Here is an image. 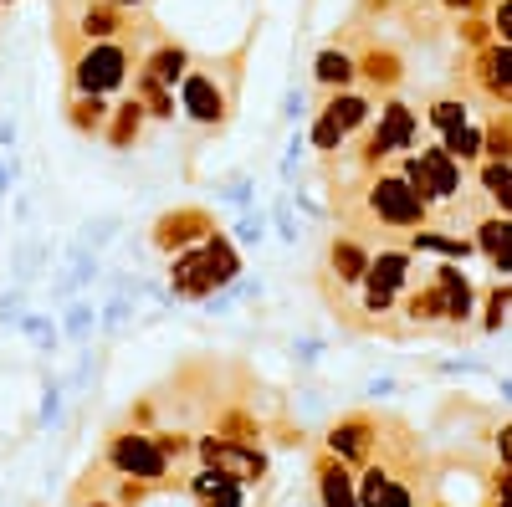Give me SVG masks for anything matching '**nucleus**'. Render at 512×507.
I'll list each match as a JSON object with an SVG mask.
<instances>
[{"instance_id": "f257e3e1", "label": "nucleus", "mask_w": 512, "mask_h": 507, "mask_svg": "<svg viewBox=\"0 0 512 507\" xmlns=\"http://www.w3.org/2000/svg\"><path fill=\"white\" fill-rule=\"evenodd\" d=\"M231 277H236V251L226 241H216V246L195 251V257L175 262V292H180V298H205V292H216Z\"/></svg>"}, {"instance_id": "f03ea898", "label": "nucleus", "mask_w": 512, "mask_h": 507, "mask_svg": "<svg viewBox=\"0 0 512 507\" xmlns=\"http://www.w3.org/2000/svg\"><path fill=\"white\" fill-rule=\"evenodd\" d=\"M415 318H466L472 313V282H466L456 267H441L436 272V287L420 292V298L410 303Z\"/></svg>"}, {"instance_id": "7ed1b4c3", "label": "nucleus", "mask_w": 512, "mask_h": 507, "mask_svg": "<svg viewBox=\"0 0 512 507\" xmlns=\"http://www.w3.org/2000/svg\"><path fill=\"white\" fill-rule=\"evenodd\" d=\"M410 185H415L420 195H431V200L456 195V159H451L446 149H420V154L410 159Z\"/></svg>"}, {"instance_id": "20e7f679", "label": "nucleus", "mask_w": 512, "mask_h": 507, "mask_svg": "<svg viewBox=\"0 0 512 507\" xmlns=\"http://www.w3.org/2000/svg\"><path fill=\"white\" fill-rule=\"evenodd\" d=\"M374 210L390 226H415L425 216V195L410 185V180H379L374 185Z\"/></svg>"}, {"instance_id": "39448f33", "label": "nucleus", "mask_w": 512, "mask_h": 507, "mask_svg": "<svg viewBox=\"0 0 512 507\" xmlns=\"http://www.w3.org/2000/svg\"><path fill=\"white\" fill-rule=\"evenodd\" d=\"M113 461H118V472H128V477H144V482L164 477V451L149 436H118L113 441Z\"/></svg>"}, {"instance_id": "423d86ee", "label": "nucleus", "mask_w": 512, "mask_h": 507, "mask_svg": "<svg viewBox=\"0 0 512 507\" xmlns=\"http://www.w3.org/2000/svg\"><path fill=\"white\" fill-rule=\"evenodd\" d=\"M118 82H123V52L108 47V41L77 62V88L82 93H108V88H118Z\"/></svg>"}, {"instance_id": "0eeeda50", "label": "nucleus", "mask_w": 512, "mask_h": 507, "mask_svg": "<svg viewBox=\"0 0 512 507\" xmlns=\"http://www.w3.org/2000/svg\"><path fill=\"white\" fill-rule=\"evenodd\" d=\"M200 451H205V461H210V467H216V472H226V477H236V482L262 477V456H256V451H236V446H226V441H205Z\"/></svg>"}, {"instance_id": "6e6552de", "label": "nucleus", "mask_w": 512, "mask_h": 507, "mask_svg": "<svg viewBox=\"0 0 512 507\" xmlns=\"http://www.w3.org/2000/svg\"><path fill=\"white\" fill-rule=\"evenodd\" d=\"M410 134H415V113H410L405 103H390V108H384V118H379L369 149H374V154H395V149L410 144Z\"/></svg>"}, {"instance_id": "1a4fd4ad", "label": "nucleus", "mask_w": 512, "mask_h": 507, "mask_svg": "<svg viewBox=\"0 0 512 507\" xmlns=\"http://www.w3.org/2000/svg\"><path fill=\"white\" fill-rule=\"evenodd\" d=\"M405 257H379V262H369V308L379 313V308H390V298H395V287L405 282Z\"/></svg>"}, {"instance_id": "9d476101", "label": "nucleus", "mask_w": 512, "mask_h": 507, "mask_svg": "<svg viewBox=\"0 0 512 507\" xmlns=\"http://www.w3.org/2000/svg\"><path fill=\"white\" fill-rule=\"evenodd\" d=\"M185 108H190V118H200V123H216L221 113H226V98H221V88L210 77H185Z\"/></svg>"}, {"instance_id": "9b49d317", "label": "nucleus", "mask_w": 512, "mask_h": 507, "mask_svg": "<svg viewBox=\"0 0 512 507\" xmlns=\"http://www.w3.org/2000/svg\"><path fill=\"white\" fill-rule=\"evenodd\" d=\"M482 82H487L492 98H507L512 103V41H507V47L482 52Z\"/></svg>"}, {"instance_id": "f8f14e48", "label": "nucleus", "mask_w": 512, "mask_h": 507, "mask_svg": "<svg viewBox=\"0 0 512 507\" xmlns=\"http://www.w3.org/2000/svg\"><path fill=\"white\" fill-rule=\"evenodd\" d=\"M359 502H364V507H410V492H405L395 477L369 472V477H364V487H359Z\"/></svg>"}, {"instance_id": "ddd939ff", "label": "nucleus", "mask_w": 512, "mask_h": 507, "mask_svg": "<svg viewBox=\"0 0 512 507\" xmlns=\"http://www.w3.org/2000/svg\"><path fill=\"white\" fill-rule=\"evenodd\" d=\"M195 492L210 502V507H241V487H236V477H226V472H200L195 477Z\"/></svg>"}, {"instance_id": "4468645a", "label": "nucleus", "mask_w": 512, "mask_h": 507, "mask_svg": "<svg viewBox=\"0 0 512 507\" xmlns=\"http://www.w3.org/2000/svg\"><path fill=\"white\" fill-rule=\"evenodd\" d=\"M477 241H482V251L492 257L497 272H512V221H487Z\"/></svg>"}, {"instance_id": "2eb2a0df", "label": "nucleus", "mask_w": 512, "mask_h": 507, "mask_svg": "<svg viewBox=\"0 0 512 507\" xmlns=\"http://www.w3.org/2000/svg\"><path fill=\"white\" fill-rule=\"evenodd\" d=\"M323 507H359V492H354V482H349L344 467H328L323 472Z\"/></svg>"}, {"instance_id": "dca6fc26", "label": "nucleus", "mask_w": 512, "mask_h": 507, "mask_svg": "<svg viewBox=\"0 0 512 507\" xmlns=\"http://www.w3.org/2000/svg\"><path fill=\"white\" fill-rule=\"evenodd\" d=\"M200 226H205V216H195V210H180V216H169V221L159 226V241H164V246L195 241V236H200Z\"/></svg>"}, {"instance_id": "f3484780", "label": "nucleus", "mask_w": 512, "mask_h": 507, "mask_svg": "<svg viewBox=\"0 0 512 507\" xmlns=\"http://www.w3.org/2000/svg\"><path fill=\"white\" fill-rule=\"evenodd\" d=\"M323 118H333L338 129L349 134V129H359V123L369 118V103H364V98H349V93H344V98H333V103H328V113H323Z\"/></svg>"}, {"instance_id": "a211bd4d", "label": "nucleus", "mask_w": 512, "mask_h": 507, "mask_svg": "<svg viewBox=\"0 0 512 507\" xmlns=\"http://www.w3.org/2000/svg\"><path fill=\"white\" fill-rule=\"evenodd\" d=\"M149 77H154V82L185 77V47H159V52L149 57Z\"/></svg>"}, {"instance_id": "6ab92c4d", "label": "nucleus", "mask_w": 512, "mask_h": 507, "mask_svg": "<svg viewBox=\"0 0 512 507\" xmlns=\"http://www.w3.org/2000/svg\"><path fill=\"white\" fill-rule=\"evenodd\" d=\"M482 149V134L472 129V123H456V129H446V154L451 159H472Z\"/></svg>"}, {"instance_id": "aec40b11", "label": "nucleus", "mask_w": 512, "mask_h": 507, "mask_svg": "<svg viewBox=\"0 0 512 507\" xmlns=\"http://www.w3.org/2000/svg\"><path fill=\"white\" fill-rule=\"evenodd\" d=\"M82 31H88L93 41L113 36V31H118V11H113V0H108V6H88V11H82Z\"/></svg>"}, {"instance_id": "412c9836", "label": "nucleus", "mask_w": 512, "mask_h": 507, "mask_svg": "<svg viewBox=\"0 0 512 507\" xmlns=\"http://www.w3.org/2000/svg\"><path fill=\"white\" fill-rule=\"evenodd\" d=\"M318 77L328 82V88H333V82L344 88V82L354 77V62H349L344 52H323V57H318Z\"/></svg>"}, {"instance_id": "4be33fe9", "label": "nucleus", "mask_w": 512, "mask_h": 507, "mask_svg": "<svg viewBox=\"0 0 512 507\" xmlns=\"http://www.w3.org/2000/svg\"><path fill=\"white\" fill-rule=\"evenodd\" d=\"M333 272H338V277H349V282L364 277V272H369L364 251H359V246H333Z\"/></svg>"}, {"instance_id": "5701e85b", "label": "nucleus", "mask_w": 512, "mask_h": 507, "mask_svg": "<svg viewBox=\"0 0 512 507\" xmlns=\"http://www.w3.org/2000/svg\"><path fill=\"white\" fill-rule=\"evenodd\" d=\"M482 185L497 195V205H502V210H512V164H492L487 175H482Z\"/></svg>"}, {"instance_id": "b1692460", "label": "nucleus", "mask_w": 512, "mask_h": 507, "mask_svg": "<svg viewBox=\"0 0 512 507\" xmlns=\"http://www.w3.org/2000/svg\"><path fill=\"white\" fill-rule=\"evenodd\" d=\"M333 451H338V456H364V451H369L364 426H338V431H333Z\"/></svg>"}, {"instance_id": "393cba45", "label": "nucleus", "mask_w": 512, "mask_h": 507, "mask_svg": "<svg viewBox=\"0 0 512 507\" xmlns=\"http://www.w3.org/2000/svg\"><path fill=\"white\" fill-rule=\"evenodd\" d=\"M139 134V108L128 103V108H118V123H113V144H128Z\"/></svg>"}, {"instance_id": "a878e982", "label": "nucleus", "mask_w": 512, "mask_h": 507, "mask_svg": "<svg viewBox=\"0 0 512 507\" xmlns=\"http://www.w3.org/2000/svg\"><path fill=\"white\" fill-rule=\"evenodd\" d=\"M364 72H369L374 82H395V77H400V67H395V57H390V52H374V57L364 62Z\"/></svg>"}, {"instance_id": "bb28decb", "label": "nucleus", "mask_w": 512, "mask_h": 507, "mask_svg": "<svg viewBox=\"0 0 512 507\" xmlns=\"http://www.w3.org/2000/svg\"><path fill=\"white\" fill-rule=\"evenodd\" d=\"M103 93H82V103H77V123L82 129H88V123H103Z\"/></svg>"}, {"instance_id": "cd10ccee", "label": "nucleus", "mask_w": 512, "mask_h": 507, "mask_svg": "<svg viewBox=\"0 0 512 507\" xmlns=\"http://www.w3.org/2000/svg\"><path fill=\"white\" fill-rule=\"evenodd\" d=\"M431 118L441 123V129H456V123H466V108L446 98V103H436V108H431Z\"/></svg>"}, {"instance_id": "c85d7f7f", "label": "nucleus", "mask_w": 512, "mask_h": 507, "mask_svg": "<svg viewBox=\"0 0 512 507\" xmlns=\"http://www.w3.org/2000/svg\"><path fill=\"white\" fill-rule=\"evenodd\" d=\"M313 144H318V149H338V144H344V129H338L333 118H323L318 129H313Z\"/></svg>"}, {"instance_id": "c756f323", "label": "nucleus", "mask_w": 512, "mask_h": 507, "mask_svg": "<svg viewBox=\"0 0 512 507\" xmlns=\"http://www.w3.org/2000/svg\"><path fill=\"white\" fill-rule=\"evenodd\" d=\"M492 26H497V36H502V41H512V0H497Z\"/></svg>"}, {"instance_id": "7c9ffc66", "label": "nucleus", "mask_w": 512, "mask_h": 507, "mask_svg": "<svg viewBox=\"0 0 512 507\" xmlns=\"http://www.w3.org/2000/svg\"><path fill=\"white\" fill-rule=\"evenodd\" d=\"M425 251H446V257H466V246L461 241H441V236H420Z\"/></svg>"}, {"instance_id": "2f4dec72", "label": "nucleus", "mask_w": 512, "mask_h": 507, "mask_svg": "<svg viewBox=\"0 0 512 507\" xmlns=\"http://www.w3.org/2000/svg\"><path fill=\"white\" fill-rule=\"evenodd\" d=\"M487 144H492V154H497V159H512V129H502V123H497Z\"/></svg>"}, {"instance_id": "473e14b6", "label": "nucleus", "mask_w": 512, "mask_h": 507, "mask_svg": "<svg viewBox=\"0 0 512 507\" xmlns=\"http://www.w3.org/2000/svg\"><path fill=\"white\" fill-rule=\"evenodd\" d=\"M236 236H241V241H256V236H262V221H241Z\"/></svg>"}, {"instance_id": "72a5a7b5", "label": "nucleus", "mask_w": 512, "mask_h": 507, "mask_svg": "<svg viewBox=\"0 0 512 507\" xmlns=\"http://www.w3.org/2000/svg\"><path fill=\"white\" fill-rule=\"evenodd\" d=\"M497 451H502V461H507V467H512V426L497 436Z\"/></svg>"}, {"instance_id": "f704fd0d", "label": "nucleus", "mask_w": 512, "mask_h": 507, "mask_svg": "<svg viewBox=\"0 0 512 507\" xmlns=\"http://www.w3.org/2000/svg\"><path fill=\"white\" fill-rule=\"evenodd\" d=\"M446 6H451V11H477L482 0H446Z\"/></svg>"}, {"instance_id": "c9c22d12", "label": "nucleus", "mask_w": 512, "mask_h": 507, "mask_svg": "<svg viewBox=\"0 0 512 507\" xmlns=\"http://www.w3.org/2000/svg\"><path fill=\"white\" fill-rule=\"evenodd\" d=\"M497 507H512V482L502 487V497H497Z\"/></svg>"}, {"instance_id": "e433bc0d", "label": "nucleus", "mask_w": 512, "mask_h": 507, "mask_svg": "<svg viewBox=\"0 0 512 507\" xmlns=\"http://www.w3.org/2000/svg\"><path fill=\"white\" fill-rule=\"evenodd\" d=\"M113 6H139V0H113Z\"/></svg>"}]
</instances>
